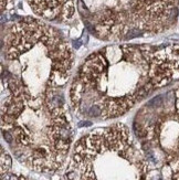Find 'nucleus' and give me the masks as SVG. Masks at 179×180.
Masks as SVG:
<instances>
[{
	"label": "nucleus",
	"mask_w": 179,
	"mask_h": 180,
	"mask_svg": "<svg viewBox=\"0 0 179 180\" xmlns=\"http://www.w3.org/2000/svg\"><path fill=\"white\" fill-rule=\"evenodd\" d=\"M177 80L179 45L115 44L84 61L72 82L70 101L81 116L110 119Z\"/></svg>",
	"instance_id": "1"
},
{
	"label": "nucleus",
	"mask_w": 179,
	"mask_h": 180,
	"mask_svg": "<svg viewBox=\"0 0 179 180\" xmlns=\"http://www.w3.org/2000/svg\"><path fill=\"white\" fill-rule=\"evenodd\" d=\"M1 125L17 147L18 157L38 171L60 169L72 131L58 92L33 95L7 73L1 79Z\"/></svg>",
	"instance_id": "2"
},
{
	"label": "nucleus",
	"mask_w": 179,
	"mask_h": 180,
	"mask_svg": "<svg viewBox=\"0 0 179 180\" xmlns=\"http://www.w3.org/2000/svg\"><path fill=\"white\" fill-rule=\"evenodd\" d=\"M7 73L33 95L58 92L71 76L73 53L58 30L27 18L6 38Z\"/></svg>",
	"instance_id": "3"
},
{
	"label": "nucleus",
	"mask_w": 179,
	"mask_h": 180,
	"mask_svg": "<svg viewBox=\"0 0 179 180\" xmlns=\"http://www.w3.org/2000/svg\"><path fill=\"white\" fill-rule=\"evenodd\" d=\"M147 163L126 126L85 135L74 147L67 180H147Z\"/></svg>",
	"instance_id": "4"
},
{
	"label": "nucleus",
	"mask_w": 179,
	"mask_h": 180,
	"mask_svg": "<svg viewBox=\"0 0 179 180\" xmlns=\"http://www.w3.org/2000/svg\"><path fill=\"white\" fill-rule=\"evenodd\" d=\"M33 12L48 20L65 21L74 15L73 0H28Z\"/></svg>",
	"instance_id": "5"
},
{
	"label": "nucleus",
	"mask_w": 179,
	"mask_h": 180,
	"mask_svg": "<svg viewBox=\"0 0 179 180\" xmlns=\"http://www.w3.org/2000/svg\"><path fill=\"white\" fill-rule=\"evenodd\" d=\"M11 165H12L11 157L9 156L8 153L5 151L3 148H1V175L8 172V170L11 168Z\"/></svg>",
	"instance_id": "6"
},
{
	"label": "nucleus",
	"mask_w": 179,
	"mask_h": 180,
	"mask_svg": "<svg viewBox=\"0 0 179 180\" xmlns=\"http://www.w3.org/2000/svg\"><path fill=\"white\" fill-rule=\"evenodd\" d=\"M15 0H1V10L5 11V10H8L12 7Z\"/></svg>",
	"instance_id": "7"
},
{
	"label": "nucleus",
	"mask_w": 179,
	"mask_h": 180,
	"mask_svg": "<svg viewBox=\"0 0 179 180\" xmlns=\"http://www.w3.org/2000/svg\"><path fill=\"white\" fill-rule=\"evenodd\" d=\"M174 93H175V105L179 111V86L176 90H174Z\"/></svg>",
	"instance_id": "8"
},
{
	"label": "nucleus",
	"mask_w": 179,
	"mask_h": 180,
	"mask_svg": "<svg viewBox=\"0 0 179 180\" xmlns=\"http://www.w3.org/2000/svg\"><path fill=\"white\" fill-rule=\"evenodd\" d=\"M91 125H92L91 122H81V123L79 124L80 127H83V126H91Z\"/></svg>",
	"instance_id": "9"
}]
</instances>
